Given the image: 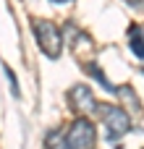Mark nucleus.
<instances>
[{
    "label": "nucleus",
    "instance_id": "0eeeda50",
    "mask_svg": "<svg viewBox=\"0 0 144 149\" xmlns=\"http://www.w3.org/2000/svg\"><path fill=\"white\" fill-rule=\"evenodd\" d=\"M52 3H71V0H52Z\"/></svg>",
    "mask_w": 144,
    "mask_h": 149
},
{
    "label": "nucleus",
    "instance_id": "39448f33",
    "mask_svg": "<svg viewBox=\"0 0 144 149\" xmlns=\"http://www.w3.org/2000/svg\"><path fill=\"white\" fill-rule=\"evenodd\" d=\"M129 47H131V52L144 60V29L142 26H131V31H129Z\"/></svg>",
    "mask_w": 144,
    "mask_h": 149
},
{
    "label": "nucleus",
    "instance_id": "423d86ee",
    "mask_svg": "<svg viewBox=\"0 0 144 149\" xmlns=\"http://www.w3.org/2000/svg\"><path fill=\"white\" fill-rule=\"evenodd\" d=\"M47 149H68L66 136H63L60 131H50V134H47Z\"/></svg>",
    "mask_w": 144,
    "mask_h": 149
},
{
    "label": "nucleus",
    "instance_id": "20e7f679",
    "mask_svg": "<svg viewBox=\"0 0 144 149\" xmlns=\"http://www.w3.org/2000/svg\"><path fill=\"white\" fill-rule=\"evenodd\" d=\"M68 102H71V107H73L76 113H81V115H92V113H97L94 94H92V89H89L87 84H76V86H71V89H68Z\"/></svg>",
    "mask_w": 144,
    "mask_h": 149
},
{
    "label": "nucleus",
    "instance_id": "f257e3e1",
    "mask_svg": "<svg viewBox=\"0 0 144 149\" xmlns=\"http://www.w3.org/2000/svg\"><path fill=\"white\" fill-rule=\"evenodd\" d=\"M97 113L102 118V126H105V136L108 141H121L129 131H131V118L129 113L121 107V105H105V102H97Z\"/></svg>",
    "mask_w": 144,
    "mask_h": 149
},
{
    "label": "nucleus",
    "instance_id": "7ed1b4c3",
    "mask_svg": "<svg viewBox=\"0 0 144 149\" xmlns=\"http://www.w3.org/2000/svg\"><path fill=\"white\" fill-rule=\"evenodd\" d=\"M66 144L68 149H94L97 144V131L89 118H76L68 131H66Z\"/></svg>",
    "mask_w": 144,
    "mask_h": 149
},
{
    "label": "nucleus",
    "instance_id": "f03ea898",
    "mask_svg": "<svg viewBox=\"0 0 144 149\" xmlns=\"http://www.w3.org/2000/svg\"><path fill=\"white\" fill-rule=\"evenodd\" d=\"M31 29H34V37H37L39 50H42L50 60H58L60 52H63V34H60V29H58L52 21H47V18L34 21Z\"/></svg>",
    "mask_w": 144,
    "mask_h": 149
}]
</instances>
